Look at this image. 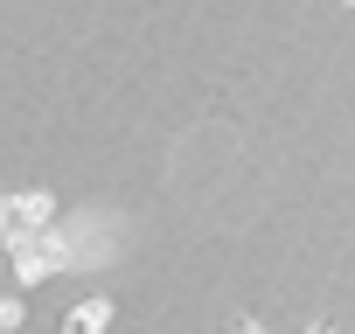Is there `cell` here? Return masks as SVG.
I'll use <instances>...</instances> for the list:
<instances>
[{
  "instance_id": "cell-2",
  "label": "cell",
  "mask_w": 355,
  "mask_h": 334,
  "mask_svg": "<svg viewBox=\"0 0 355 334\" xmlns=\"http://www.w3.org/2000/svg\"><path fill=\"white\" fill-rule=\"evenodd\" d=\"M105 320H112V299H84L77 313H63V334H105Z\"/></svg>"
},
{
  "instance_id": "cell-3",
  "label": "cell",
  "mask_w": 355,
  "mask_h": 334,
  "mask_svg": "<svg viewBox=\"0 0 355 334\" xmlns=\"http://www.w3.org/2000/svg\"><path fill=\"white\" fill-rule=\"evenodd\" d=\"M306 334H334V327H327V320H320V327H306Z\"/></svg>"
},
{
  "instance_id": "cell-4",
  "label": "cell",
  "mask_w": 355,
  "mask_h": 334,
  "mask_svg": "<svg viewBox=\"0 0 355 334\" xmlns=\"http://www.w3.org/2000/svg\"><path fill=\"white\" fill-rule=\"evenodd\" d=\"M244 334H258V327H244Z\"/></svg>"
},
{
  "instance_id": "cell-1",
  "label": "cell",
  "mask_w": 355,
  "mask_h": 334,
  "mask_svg": "<svg viewBox=\"0 0 355 334\" xmlns=\"http://www.w3.org/2000/svg\"><path fill=\"white\" fill-rule=\"evenodd\" d=\"M0 216H8V244H28L35 230H49L42 216H56V202H49V195H8Z\"/></svg>"
}]
</instances>
